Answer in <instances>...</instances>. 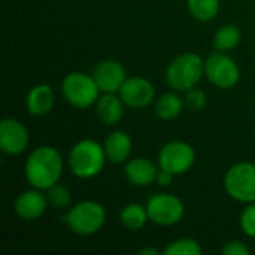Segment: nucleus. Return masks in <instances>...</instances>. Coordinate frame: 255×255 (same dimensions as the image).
<instances>
[{
    "label": "nucleus",
    "instance_id": "a878e982",
    "mask_svg": "<svg viewBox=\"0 0 255 255\" xmlns=\"http://www.w3.org/2000/svg\"><path fill=\"white\" fill-rule=\"evenodd\" d=\"M223 254L224 255H248L250 250L248 247L241 242V241H230L224 245L223 248Z\"/></svg>",
    "mask_w": 255,
    "mask_h": 255
},
{
    "label": "nucleus",
    "instance_id": "6e6552de",
    "mask_svg": "<svg viewBox=\"0 0 255 255\" xmlns=\"http://www.w3.org/2000/svg\"><path fill=\"white\" fill-rule=\"evenodd\" d=\"M196 160L193 146L182 140H172L166 143L158 152V166L172 175H182L188 172Z\"/></svg>",
    "mask_w": 255,
    "mask_h": 255
},
{
    "label": "nucleus",
    "instance_id": "4be33fe9",
    "mask_svg": "<svg viewBox=\"0 0 255 255\" xmlns=\"http://www.w3.org/2000/svg\"><path fill=\"white\" fill-rule=\"evenodd\" d=\"M166 255H200L202 248L194 239H179L172 242L163 251Z\"/></svg>",
    "mask_w": 255,
    "mask_h": 255
},
{
    "label": "nucleus",
    "instance_id": "cd10ccee",
    "mask_svg": "<svg viewBox=\"0 0 255 255\" xmlns=\"http://www.w3.org/2000/svg\"><path fill=\"white\" fill-rule=\"evenodd\" d=\"M139 255H158L160 254V251L158 250H155V248H151V247H148V248H142L139 253Z\"/></svg>",
    "mask_w": 255,
    "mask_h": 255
},
{
    "label": "nucleus",
    "instance_id": "a211bd4d",
    "mask_svg": "<svg viewBox=\"0 0 255 255\" xmlns=\"http://www.w3.org/2000/svg\"><path fill=\"white\" fill-rule=\"evenodd\" d=\"M185 102L176 93H164L155 102V114L161 120H175L181 115Z\"/></svg>",
    "mask_w": 255,
    "mask_h": 255
},
{
    "label": "nucleus",
    "instance_id": "0eeeda50",
    "mask_svg": "<svg viewBox=\"0 0 255 255\" xmlns=\"http://www.w3.org/2000/svg\"><path fill=\"white\" fill-rule=\"evenodd\" d=\"M205 75L209 79L211 84H214L218 88L227 90L235 87L239 82L241 78V70L236 61L220 52H212L206 61H205Z\"/></svg>",
    "mask_w": 255,
    "mask_h": 255
},
{
    "label": "nucleus",
    "instance_id": "bb28decb",
    "mask_svg": "<svg viewBox=\"0 0 255 255\" xmlns=\"http://www.w3.org/2000/svg\"><path fill=\"white\" fill-rule=\"evenodd\" d=\"M173 176L175 175H172V173H169V172H166V170H158V175H157V182L161 185V187H169L170 184H172V181H173Z\"/></svg>",
    "mask_w": 255,
    "mask_h": 255
},
{
    "label": "nucleus",
    "instance_id": "9d476101",
    "mask_svg": "<svg viewBox=\"0 0 255 255\" xmlns=\"http://www.w3.org/2000/svg\"><path fill=\"white\" fill-rule=\"evenodd\" d=\"M154 87L152 84L140 76L127 78L123 87L120 88V97L126 106L133 109H140L148 106L154 100Z\"/></svg>",
    "mask_w": 255,
    "mask_h": 255
},
{
    "label": "nucleus",
    "instance_id": "1a4fd4ad",
    "mask_svg": "<svg viewBox=\"0 0 255 255\" xmlns=\"http://www.w3.org/2000/svg\"><path fill=\"white\" fill-rule=\"evenodd\" d=\"M146 212L149 221L158 226H173L184 217L185 208L179 197L173 194H157L152 196L146 203Z\"/></svg>",
    "mask_w": 255,
    "mask_h": 255
},
{
    "label": "nucleus",
    "instance_id": "20e7f679",
    "mask_svg": "<svg viewBox=\"0 0 255 255\" xmlns=\"http://www.w3.org/2000/svg\"><path fill=\"white\" fill-rule=\"evenodd\" d=\"M106 220L103 206L94 200H84L75 205L64 217L69 229L78 236H91L97 233Z\"/></svg>",
    "mask_w": 255,
    "mask_h": 255
},
{
    "label": "nucleus",
    "instance_id": "ddd939ff",
    "mask_svg": "<svg viewBox=\"0 0 255 255\" xmlns=\"http://www.w3.org/2000/svg\"><path fill=\"white\" fill-rule=\"evenodd\" d=\"M48 197L40 193V190L34 188L30 191L21 193L15 200V212L19 218L33 221L40 218L48 208Z\"/></svg>",
    "mask_w": 255,
    "mask_h": 255
},
{
    "label": "nucleus",
    "instance_id": "b1692460",
    "mask_svg": "<svg viewBox=\"0 0 255 255\" xmlns=\"http://www.w3.org/2000/svg\"><path fill=\"white\" fill-rule=\"evenodd\" d=\"M241 227L245 235L255 238V202L250 203L241 215Z\"/></svg>",
    "mask_w": 255,
    "mask_h": 255
},
{
    "label": "nucleus",
    "instance_id": "aec40b11",
    "mask_svg": "<svg viewBox=\"0 0 255 255\" xmlns=\"http://www.w3.org/2000/svg\"><path fill=\"white\" fill-rule=\"evenodd\" d=\"M241 39H242L241 28L235 24H226L215 33L214 46L218 51H232L239 45Z\"/></svg>",
    "mask_w": 255,
    "mask_h": 255
},
{
    "label": "nucleus",
    "instance_id": "5701e85b",
    "mask_svg": "<svg viewBox=\"0 0 255 255\" xmlns=\"http://www.w3.org/2000/svg\"><path fill=\"white\" fill-rule=\"evenodd\" d=\"M48 202L52 208L55 209H64L70 205L72 202V194L70 191L64 187V185H60V184H55L52 185L51 188H48Z\"/></svg>",
    "mask_w": 255,
    "mask_h": 255
},
{
    "label": "nucleus",
    "instance_id": "9b49d317",
    "mask_svg": "<svg viewBox=\"0 0 255 255\" xmlns=\"http://www.w3.org/2000/svg\"><path fill=\"white\" fill-rule=\"evenodd\" d=\"M27 128L13 118H4L0 124V149L7 155H18L27 148Z\"/></svg>",
    "mask_w": 255,
    "mask_h": 255
},
{
    "label": "nucleus",
    "instance_id": "393cba45",
    "mask_svg": "<svg viewBox=\"0 0 255 255\" xmlns=\"http://www.w3.org/2000/svg\"><path fill=\"white\" fill-rule=\"evenodd\" d=\"M206 94L202 90L197 88H191L187 91V96L184 99L187 108H190L191 111H200L206 106Z\"/></svg>",
    "mask_w": 255,
    "mask_h": 255
},
{
    "label": "nucleus",
    "instance_id": "423d86ee",
    "mask_svg": "<svg viewBox=\"0 0 255 255\" xmlns=\"http://www.w3.org/2000/svg\"><path fill=\"white\" fill-rule=\"evenodd\" d=\"M224 188L238 202H255V164L238 163L230 167L224 178Z\"/></svg>",
    "mask_w": 255,
    "mask_h": 255
},
{
    "label": "nucleus",
    "instance_id": "f257e3e1",
    "mask_svg": "<svg viewBox=\"0 0 255 255\" xmlns=\"http://www.w3.org/2000/svg\"><path fill=\"white\" fill-rule=\"evenodd\" d=\"M27 182L37 190H48L58 184L63 173V158L52 146H39L27 158L24 166Z\"/></svg>",
    "mask_w": 255,
    "mask_h": 255
},
{
    "label": "nucleus",
    "instance_id": "7ed1b4c3",
    "mask_svg": "<svg viewBox=\"0 0 255 255\" xmlns=\"http://www.w3.org/2000/svg\"><path fill=\"white\" fill-rule=\"evenodd\" d=\"M205 73V63L200 55L185 52L176 57L166 70V81L175 91H188L194 88Z\"/></svg>",
    "mask_w": 255,
    "mask_h": 255
},
{
    "label": "nucleus",
    "instance_id": "412c9836",
    "mask_svg": "<svg viewBox=\"0 0 255 255\" xmlns=\"http://www.w3.org/2000/svg\"><path fill=\"white\" fill-rule=\"evenodd\" d=\"M191 16L199 21H211L220 10V0H187Z\"/></svg>",
    "mask_w": 255,
    "mask_h": 255
},
{
    "label": "nucleus",
    "instance_id": "39448f33",
    "mask_svg": "<svg viewBox=\"0 0 255 255\" xmlns=\"http://www.w3.org/2000/svg\"><path fill=\"white\" fill-rule=\"evenodd\" d=\"M61 91L64 99L75 108L87 109L99 100L100 88L93 75L82 72H72L64 76L61 82Z\"/></svg>",
    "mask_w": 255,
    "mask_h": 255
},
{
    "label": "nucleus",
    "instance_id": "6ab92c4d",
    "mask_svg": "<svg viewBox=\"0 0 255 255\" xmlns=\"http://www.w3.org/2000/svg\"><path fill=\"white\" fill-rule=\"evenodd\" d=\"M120 220L123 223V226L128 230H139L142 229L146 221L149 220L148 212H146V206L143 208L142 205L137 203H130L126 205L120 214Z\"/></svg>",
    "mask_w": 255,
    "mask_h": 255
},
{
    "label": "nucleus",
    "instance_id": "f03ea898",
    "mask_svg": "<svg viewBox=\"0 0 255 255\" xmlns=\"http://www.w3.org/2000/svg\"><path fill=\"white\" fill-rule=\"evenodd\" d=\"M105 148L91 139L78 142L69 154V167L78 178L88 179L99 175L106 161Z\"/></svg>",
    "mask_w": 255,
    "mask_h": 255
},
{
    "label": "nucleus",
    "instance_id": "4468645a",
    "mask_svg": "<svg viewBox=\"0 0 255 255\" xmlns=\"http://www.w3.org/2000/svg\"><path fill=\"white\" fill-rule=\"evenodd\" d=\"M158 169L149 158H133L126 164V176L128 182L137 187H148L157 181Z\"/></svg>",
    "mask_w": 255,
    "mask_h": 255
},
{
    "label": "nucleus",
    "instance_id": "dca6fc26",
    "mask_svg": "<svg viewBox=\"0 0 255 255\" xmlns=\"http://www.w3.org/2000/svg\"><path fill=\"white\" fill-rule=\"evenodd\" d=\"M105 152H106V158L111 163H123L126 161L130 154H131V148H133V142L130 139V136L121 130L112 131L106 140H105Z\"/></svg>",
    "mask_w": 255,
    "mask_h": 255
},
{
    "label": "nucleus",
    "instance_id": "2eb2a0df",
    "mask_svg": "<svg viewBox=\"0 0 255 255\" xmlns=\"http://www.w3.org/2000/svg\"><path fill=\"white\" fill-rule=\"evenodd\" d=\"M27 111L33 117H43L46 115L54 106V91L46 84L34 85L27 94Z\"/></svg>",
    "mask_w": 255,
    "mask_h": 255
},
{
    "label": "nucleus",
    "instance_id": "f3484780",
    "mask_svg": "<svg viewBox=\"0 0 255 255\" xmlns=\"http://www.w3.org/2000/svg\"><path fill=\"white\" fill-rule=\"evenodd\" d=\"M96 114L103 124L114 126L123 118L124 102L121 97H117L115 93H105L96 102Z\"/></svg>",
    "mask_w": 255,
    "mask_h": 255
},
{
    "label": "nucleus",
    "instance_id": "f8f14e48",
    "mask_svg": "<svg viewBox=\"0 0 255 255\" xmlns=\"http://www.w3.org/2000/svg\"><path fill=\"white\" fill-rule=\"evenodd\" d=\"M93 78L102 93H117L126 82L127 75L124 66L120 61L103 60L94 67Z\"/></svg>",
    "mask_w": 255,
    "mask_h": 255
}]
</instances>
